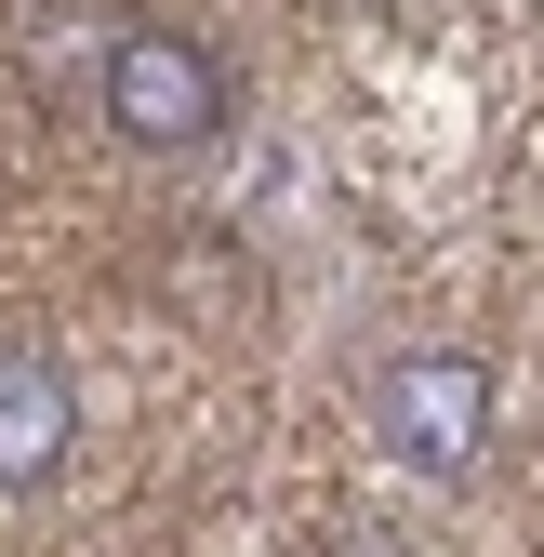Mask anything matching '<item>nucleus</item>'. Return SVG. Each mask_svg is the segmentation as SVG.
<instances>
[{"label": "nucleus", "instance_id": "obj_1", "mask_svg": "<svg viewBox=\"0 0 544 557\" xmlns=\"http://www.w3.org/2000/svg\"><path fill=\"white\" fill-rule=\"evenodd\" d=\"M94 107L120 147H147V160H186V147H213L226 133V66L213 40H186V27H107V66H94Z\"/></svg>", "mask_w": 544, "mask_h": 557}, {"label": "nucleus", "instance_id": "obj_2", "mask_svg": "<svg viewBox=\"0 0 544 557\" xmlns=\"http://www.w3.org/2000/svg\"><path fill=\"white\" fill-rule=\"evenodd\" d=\"M372 438L412 478H479L492 465V372L465 345H398L372 372Z\"/></svg>", "mask_w": 544, "mask_h": 557}, {"label": "nucleus", "instance_id": "obj_3", "mask_svg": "<svg viewBox=\"0 0 544 557\" xmlns=\"http://www.w3.org/2000/svg\"><path fill=\"white\" fill-rule=\"evenodd\" d=\"M66 438H81L66 372L40 359V345H0V492H40V478L66 465Z\"/></svg>", "mask_w": 544, "mask_h": 557}, {"label": "nucleus", "instance_id": "obj_4", "mask_svg": "<svg viewBox=\"0 0 544 557\" xmlns=\"http://www.w3.org/2000/svg\"><path fill=\"white\" fill-rule=\"evenodd\" d=\"M319 557H398V531H332Z\"/></svg>", "mask_w": 544, "mask_h": 557}]
</instances>
